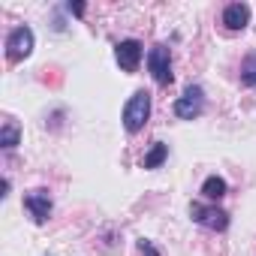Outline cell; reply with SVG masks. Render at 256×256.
<instances>
[{"label": "cell", "mask_w": 256, "mask_h": 256, "mask_svg": "<svg viewBox=\"0 0 256 256\" xmlns=\"http://www.w3.org/2000/svg\"><path fill=\"white\" fill-rule=\"evenodd\" d=\"M241 82H244L247 88H256V54H250V58L244 60V66H241Z\"/></svg>", "instance_id": "cell-12"}, {"label": "cell", "mask_w": 256, "mask_h": 256, "mask_svg": "<svg viewBox=\"0 0 256 256\" xmlns=\"http://www.w3.org/2000/svg\"><path fill=\"white\" fill-rule=\"evenodd\" d=\"M114 58H118L120 70L136 72V70H139V64H142V42H139V40H124V42L118 46Z\"/></svg>", "instance_id": "cell-6"}, {"label": "cell", "mask_w": 256, "mask_h": 256, "mask_svg": "<svg viewBox=\"0 0 256 256\" xmlns=\"http://www.w3.org/2000/svg\"><path fill=\"white\" fill-rule=\"evenodd\" d=\"M175 114L178 118H184V120H193V118H199L202 114V88H187L184 90V96L175 102Z\"/></svg>", "instance_id": "cell-5"}, {"label": "cell", "mask_w": 256, "mask_h": 256, "mask_svg": "<svg viewBox=\"0 0 256 256\" xmlns=\"http://www.w3.org/2000/svg\"><path fill=\"white\" fill-rule=\"evenodd\" d=\"M34 52V30L30 28H16L6 36V54L10 60H24Z\"/></svg>", "instance_id": "cell-3"}, {"label": "cell", "mask_w": 256, "mask_h": 256, "mask_svg": "<svg viewBox=\"0 0 256 256\" xmlns=\"http://www.w3.org/2000/svg\"><path fill=\"white\" fill-rule=\"evenodd\" d=\"M190 217H193L196 223L214 229V232H223V229L229 226V214H226V211H220V208H205V205H199V202L190 205Z\"/></svg>", "instance_id": "cell-4"}, {"label": "cell", "mask_w": 256, "mask_h": 256, "mask_svg": "<svg viewBox=\"0 0 256 256\" xmlns=\"http://www.w3.org/2000/svg\"><path fill=\"white\" fill-rule=\"evenodd\" d=\"M247 22H250V6H247V4H232V6H226L223 24H226L229 30H244Z\"/></svg>", "instance_id": "cell-8"}, {"label": "cell", "mask_w": 256, "mask_h": 256, "mask_svg": "<svg viewBox=\"0 0 256 256\" xmlns=\"http://www.w3.org/2000/svg\"><path fill=\"white\" fill-rule=\"evenodd\" d=\"M24 205H28V211L34 214L36 223H46V220L52 217V196H48L46 190H34V193H28Z\"/></svg>", "instance_id": "cell-7"}, {"label": "cell", "mask_w": 256, "mask_h": 256, "mask_svg": "<svg viewBox=\"0 0 256 256\" xmlns=\"http://www.w3.org/2000/svg\"><path fill=\"white\" fill-rule=\"evenodd\" d=\"M70 12H76V16H82V12H84V4H70Z\"/></svg>", "instance_id": "cell-14"}, {"label": "cell", "mask_w": 256, "mask_h": 256, "mask_svg": "<svg viewBox=\"0 0 256 256\" xmlns=\"http://www.w3.org/2000/svg\"><path fill=\"white\" fill-rule=\"evenodd\" d=\"M18 139H22L18 124H16V120H6V124H4V130H0V145H4L6 151H12V148L18 145Z\"/></svg>", "instance_id": "cell-9"}, {"label": "cell", "mask_w": 256, "mask_h": 256, "mask_svg": "<svg viewBox=\"0 0 256 256\" xmlns=\"http://www.w3.org/2000/svg\"><path fill=\"white\" fill-rule=\"evenodd\" d=\"M151 118V94L148 90H136L130 100H126L124 106V126H126V133H139L142 126L148 124Z\"/></svg>", "instance_id": "cell-1"}, {"label": "cell", "mask_w": 256, "mask_h": 256, "mask_svg": "<svg viewBox=\"0 0 256 256\" xmlns=\"http://www.w3.org/2000/svg\"><path fill=\"white\" fill-rule=\"evenodd\" d=\"M166 157H169V148H166L163 142H157V145L151 148V154L145 157V169H157V166H163Z\"/></svg>", "instance_id": "cell-11"}, {"label": "cell", "mask_w": 256, "mask_h": 256, "mask_svg": "<svg viewBox=\"0 0 256 256\" xmlns=\"http://www.w3.org/2000/svg\"><path fill=\"white\" fill-rule=\"evenodd\" d=\"M139 247H142V253H145V256H160V253H157V250L151 247V241H142Z\"/></svg>", "instance_id": "cell-13"}, {"label": "cell", "mask_w": 256, "mask_h": 256, "mask_svg": "<svg viewBox=\"0 0 256 256\" xmlns=\"http://www.w3.org/2000/svg\"><path fill=\"white\" fill-rule=\"evenodd\" d=\"M202 193H205V199L217 202V199H223V196H226V181H223V178H217V175H211V178L202 184Z\"/></svg>", "instance_id": "cell-10"}, {"label": "cell", "mask_w": 256, "mask_h": 256, "mask_svg": "<svg viewBox=\"0 0 256 256\" xmlns=\"http://www.w3.org/2000/svg\"><path fill=\"white\" fill-rule=\"evenodd\" d=\"M148 70L157 84H172V54L166 46H154L148 52Z\"/></svg>", "instance_id": "cell-2"}]
</instances>
